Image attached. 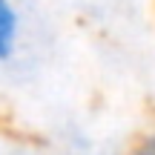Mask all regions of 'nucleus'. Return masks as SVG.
<instances>
[{
	"label": "nucleus",
	"instance_id": "f257e3e1",
	"mask_svg": "<svg viewBox=\"0 0 155 155\" xmlns=\"http://www.w3.org/2000/svg\"><path fill=\"white\" fill-rule=\"evenodd\" d=\"M20 38V15L12 0H0V63L9 61Z\"/></svg>",
	"mask_w": 155,
	"mask_h": 155
},
{
	"label": "nucleus",
	"instance_id": "f03ea898",
	"mask_svg": "<svg viewBox=\"0 0 155 155\" xmlns=\"http://www.w3.org/2000/svg\"><path fill=\"white\" fill-rule=\"evenodd\" d=\"M132 155H155V135H147V138H141L138 144H135Z\"/></svg>",
	"mask_w": 155,
	"mask_h": 155
}]
</instances>
